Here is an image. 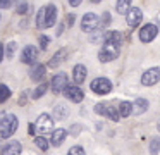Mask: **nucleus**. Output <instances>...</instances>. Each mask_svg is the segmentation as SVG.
Listing matches in <instances>:
<instances>
[{
  "label": "nucleus",
  "mask_w": 160,
  "mask_h": 155,
  "mask_svg": "<svg viewBox=\"0 0 160 155\" xmlns=\"http://www.w3.org/2000/svg\"><path fill=\"white\" fill-rule=\"evenodd\" d=\"M121 41L122 36L119 31H107L103 33V45L98 52V59L102 62H112L121 54Z\"/></svg>",
  "instance_id": "obj_1"
},
{
  "label": "nucleus",
  "mask_w": 160,
  "mask_h": 155,
  "mask_svg": "<svg viewBox=\"0 0 160 155\" xmlns=\"http://www.w3.org/2000/svg\"><path fill=\"white\" fill-rule=\"evenodd\" d=\"M19 127V119L16 116H5L0 124V138H11Z\"/></svg>",
  "instance_id": "obj_2"
},
{
  "label": "nucleus",
  "mask_w": 160,
  "mask_h": 155,
  "mask_svg": "<svg viewBox=\"0 0 160 155\" xmlns=\"http://www.w3.org/2000/svg\"><path fill=\"white\" fill-rule=\"evenodd\" d=\"M98 26H100V17L95 12H86L81 19V29L84 33H93Z\"/></svg>",
  "instance_id": "obj_3"
},
{
  "label": "nucleus",
  "mask_w": 160,
  "mask_h": 155,
  "mask_svg": "<svg viewBox=\"0 0 160 155\" xmlns=\"http://www.w3.org/2000/svg\"><path fill=\"white\" fill-rule=\"evenodd\" d=\"M90 88H91V91L97 93V95H107L112 90V83H110V79H107V78H95L93 81H91Z\"/></svg>",
  "instance_id": "obj_4"
},
{
  "label": "nucleus",
  "mask_w": 160,
  "mask_h": 155,
  "mask_svg": "<svg viewBox=\"0 0 160 155\" xmlns=\"http://www.w3.org/2000/svg\"><path fill=\"white\" fill-rule=\"evenodd\" d=\"M64 95H66V98H69L71 102H74V103H79V102H83V98H84V93H83V90L79 88V85H69L67 83V86L64 88Z\"/></svg>",
  "instance_id": "obj_5"
},
{
  "label": "nucleus",
  "mask_w": 160,
  "mask_h": 155,
  "mask_svg": "<svg viewBox=\"0 0 160 155\" xmlns=\"http://www.w3.org/2000/svg\"><path fill=\"white\" fill-rule=\"evenodd\" d=\"M95 112L100 114V116L108 117L110 121H119V109H115L114 105H108V103H97L95 105Z\"/></svg>",
  "instance_id": "obj_6"
},
{
  "label": "nucleus",
  "mask_w": 160,
  "mask_h": 155,
  "mask_svg": "<svg viewBox=\"0 0 160 155\" xmlns=\"http://www.w3.org/2000/svg\"><path fill=\"white\" fill-rule=\"evenodd\" d=\"M35 126H36V131H40V133H48V131L53 129V117L47 112L40 114Z\"/></svg>",
  "instance_id": "obj_7"
},
{
  "label": "nucleus",
  "mask_w": 160,
  "mask_h": 155,
  "mask_svg": "<svg viewBox=\"0 0 160 155\" xmlns=\"http://www.w3.org/2000/svg\"><path fill=\"white\" fill-rule=\"evenodd\" d=\"M160 81V67H150L143 72L141 85L143 86H153Z\"/></svg>",
  "instance_id": "obj_8"
},
{
  "label": "nucleus",
  "mask_w": 160,
  "mask_h": 155,
  "mask_svg": "<svg viewBox=\"0 0 160 155\" xmlns=\"http://www.w3.org/2000/svg\"><path fill=\"white\" fill-rule=\"evenodd\" d=\"M157 34H158V28L155 24H145L139 29V40L143 43H150V41H153L157 38Z\"/></svg>",
  "instance_id": "obj_9"
},
{
  "label": "nucleus",
  "mask_w": 160,
  "mask_h": 155,
  "mask_svg": "<svg viewBox=\"0 0 160 155\" xmlns=\"http://www.w3.org/2000/svg\"><path fill=\"white\" fill-rule=\"evenodd\" d=\"M66 86H67V74H64V72H59V74H55V76L52 78L50 88H52V91L55 93V95L62 93Z\"/></svg>",
  "instance_id": "obj_10"
},
{
  "label": "nucleus",
  "mask_w": 160,
  "mask_h": 155,
  "mask_svg": "<svg viewBox=\"0 0 160 155\" xmlns=\"http://www.w3.org/2000/svg\"><path fill=\"white\" fill-rule=\"evenodd\" d=\"M141 19H143V12L138 7H131V9L126 12V23H128L129 28H136L141 23Z\"/></svg>",
  "instance_id": "obj_11"
},
{
  "label": "nucleus",
  "mask_w": 160,
  "mask_h": 155,
  "mask_svg": "<svg viewBox=\"0 0 160 155\" xmlns=\"http://www.w3.org/2000/svg\"><path fill=\"white\" fill-rule=\"evenodd\" d=\"M38 59V48L33 45H26L24 50L21 52V62L22 64H35Z\"/></svg>",
  "instance_id": "obj_12"
},
{
  "label": "nucleus",
  "mask_w": 160,
  "mask_h": 155,
  "mask_svg": "<svg viewBox=\"0 0 160 155\" xmlns=\"http://www.w3.org/2000/svg\"><path fill=\"white\" fill-rule=\"evenodd\" d=\"M86 74H88V69L83 64H76L72 67V79L76 85H83L84 79H86Z\"/></svg>",
  "instance_id": "obj_13"
},
{
  "label": "nucleus",
  "mask_w": 160,
  "mask_h": 155,
  "mask_svg": "<svg viewBox=\"0 0 160 155\" xmlns=\"http://www.w3.org/2000/svg\"><path fill=\"white\" fill-rule=\"evenodd\" d=\"M57 23V7L53 3L45 7V28H52Z\"/></svg>",
  "instance_id": "obj_14"
},
{
  "label": "nucleus",
  "mask_w": 160,
  "mask_h": 155,
  "mask_svg": "<svg viewBox=\"0 0 160 155\" xmlns=\"http://www.w3.org/2000/svg\"><path fill=\"white\" fill-rule=\"evenodd\" d=\"M21 152H22L21 143L14 140V141H9V143L0 150V153H2V155H19Z\"/></svg>",
  "instance_id": "obj_15"
},
{
  "label": "nucleus",
  "mask_w": 160,
  "mask_h": 155,
  "mask_svg": "<svg viewBox=\"0 0 160 155\" xmlns=\"http://www.w3.org/2000/svg\"><path fill=\"white\" fill-rule=\"evenodd\" d=\"M45 72H47V67L43 64H35L31 67V72H29V78L33 79V81L40 83L43 81V78H45Z\"/></svg>",
  "instance_id": "obj_16"
},
{
  "label": "nucleus",
  "mask_w": 160,
  "mask_h": 155,
  "mask_svg": "<svg viewBox=\"0 0 160 155\" xmlns=\"http://www.w3.org/2000/svg\"><path fill=\"white\" fill-rule=\"evenodd\" d=\"M66 57H67V50L66 48H60V50H57L55 54L52 55V59H50V62H48V67H59L60 64H62L64 60H66Z\"/></svg>",
  "instance_id": "obj_17"
},
{
  "label": "nucleus",
  "mask_w": 160,
  "mask_h": 155,
  "mask_svg": "<svg viewBox=\"0 0 160 155\" xmlns=\"http://www.w3.org/2000/svg\"><path fill=\"white\" fill-rule=\"evenodd\" d=\"M67 138V129H64V127H59V129H55L52 133V145L53 147H60V145L64 143V140Z\"/></svg>",
  "instance_id": "obj_18"
},
{
  "label": "nucleus",
  "mask_w": 160,
  "mask_h": 155,
  "mask_svg": "<svg viewBox=\"0 0 160 155\" xmlns=\"http://www.w3.org/2000/svg\"><path fill=\"white\" fill-rule=\"evenodd\" d=\"M146 110H148V100L146 98H136L132 102V114L139 116V114L146 112Z\"/></svg>",
  "instance_id": "obj_19"
},
{
  "label": "nucleus",
  "mask_w": 160,
  "mask_h": 155,
  "mask_svg": "<svg viewBox=\"0 0 160 155\" xmlns=\"http://www.w3.org/2000/svg\"><path fill=\"white\" fill-rule=\"evenodd\" d=\"M67 116H69V110H67L66 105H55V109H53V114H52L53 119H55V121H64Z\"/></svg>",
  "instance_id": "obj_20"
},
{
  "label": "nucleus",
  "mask_w": 160,
  "mask_h": 155,
  "mask_svg": "<svg viewBox=\"0 0 160 155\" xmlns=\"http://www.w3.org/2000/svg\"><path fill=\"white\" fill-rule=\"evenodd\" d=\"M119 114H121V117H129L132 114V103L131 102H121L119 103Z\"/></svg>",
  "instance_id": "obj_21"
},
{
  "label": "nucleus",
  "mask_w": 160,
  "mask_h": 155,
  "mask_svg": "<svg viewBox=\"0 0 160 155\" xmlns=\"http://www.w3.org/2000/svg\"><path fill=\"white\" fill-rule=\"evenodd\" d=\"M131 2L132 0H117V5H115L117 12L119 14H126L129 9H131Z\"/></svg>",
  "instance_id": "obj_22"
},
{
  "label": "nucleus",
  "mask_w": 160,
  "mask_h": 155,
  "mask_svg": "<svg viewBox=\"0 0 160 155\" xmlns=\"http://www.w3.org/2000/svg\"><path fill=\"white\" fill-rule=\"evenodd\" d=\"M11 88H9L7 85H4V83H0V103H4L5 100L11 98Z\"/></svg>",
  "instance_id": "obj_23"
},
{
  "label": "nucleus",
  "mask_w": 160,
  "mask_h": 155,
  "mask_svg": "<svg viewBox=\"0 0 160 155\" xmlns=\"http://www.w3.org/2000/svg\"><path fill=\"white\" fill-rule=\"evenodd\" d=\"M47 88H48V85H47V83H42L40 86H36L35 91H33V98H35V100L42 98V96L47 93Z\"/></svg>",
  "instance_id": "obj_24"
},
{
  "label": "nucleus",
  "mask_w": 160,
  "mask_h": 155,
  "mask_svg": "<svg viewBox=\"0 0 160 155\" xmlns=\"http://www.w3.org/2000/svg\"><path fill=\"white\" fill-rule=\"evenodd\" d=\"M36 26L40 29H45V7L36 12Z\"/></svg>",
  "instance_id": "obj_25"
},
{
  "label": "nucleus",
  "mask_w": 160,
  "mask_h": 155,
  "mask_svg": "<svg viewBox=\"0 0 160 155\" xmlns=\"http://www.w3.org/2000/svg\"><path fill=\"white\" fill-rule=\"evenodd\" d=\"M16 50H18V43H16V41H9L7 47H5V57L12 59L14 54H16Z\"/></svg>",
  "instance_id": "obj_26"
},
{
  "label": "nucleus",
  "mask_w": 160,
  "mask_h": 155,
  "mask_svg": "<svg viewBox=\"0 0 160 155\" xmlns=\"http://www.w3.org/2000/svg\"><path fill=\"white\" fill-rule=\"evenodd\" d=\"M35 145H36V147H38L42 152H47V150H48V141H47L43 136H36V138H35Z\"/></svg>",
  "instance_id": "obj_27"
},
{
  "label": "nucleus",
  "mask_w": 160,
  "mask_h": 155,
  "mask_svg": "<svg viewBox=\"0 0 160 155\" xmlns=\"http://www.w3.org/2000/svg\"><path fill=\"white\" fill-rule=\"evenodd\" d=\"M158 150H160V138L155 136V138H152V141H150V152H152V153H157Z\"/></svg>",
  "instance_id": "obj_28"
},
{
  "label": "nucleus",
  "mask_w": 160,
  "mask_h": 155,
  "mask_svg": "<svg viewBox=\"0 0 160 155\" xmlns=\"http://www.w3.org/2000/svg\"><path fill=\"white\" fill-rule=\"evenodd\" d=\"M16 12H18L19 16H26V14L29 12V3L28 2H21L18 5V9H16Z\"/></svg>",
  "instance_id": "obj_29"
},
{
  "label": "nucleus",
  "mask_w": 160,
  "mask_h": 155,
  "mask_svg": "<svg viewBox=\"0 0 160 155\" xmlns=\"http://www.w3.org/2000/svg\"><path fill=\"white\" fill-rule=\"evenodd\" d=\"M48 43H50L48 36L42 34V36H40V47H42V50H47V48H48Z\"/></svg>",
  "instance_id": "obj_30"
},
{
  "label": "nucleus",
  "mask_w": 160,
  "mask_h": 155,
  "mask_svg": "<svg viewBox=\"0 0 160 155\" xmlns=\"http://www.w3.org/2000/svg\"><path fill=\"white\" fill-rule=\"evenodd\" d=\"M69 153L71 155H83L84 148L83 147H72V148H69Z\"/></svg>",
  "instance_id": "obj_31"
},
{
  "label": "nucleus",
  "mask_w": 160,
  "mask_h": 155,
  "mask_svg": "<svg viewBox=\"0 0 160 155\" xmlns=\"http://www.w3.org/2000/svg\"><path fill=\"white\" fill-rule=\"evenodd\" d=\"M79 129H81L79 124H74V126L71 127V134H74V136H76V134H79Z\"/></svg>",
  "instance_id": "obj_32"
},
{
  "label": "nucleus",
  "mask_w": 160,
  "mask_h": 155,
  "mask_svg": "<svg viewBox=\"0 0 160 155\" xmlns=\"http://www.w3.org/2000/svg\"><path fill=\"white\" fill-rule=\"evenodd\" d=\"M11 7V0H0V9H9Z\"/></svg>",
  "instance_id": "obj_33"
},
{
  "label": "nucleus",
  "mask_w": 160,
  "mask_h": 155,
  "mask_svg": "<svg viewBox=\"0 0 160 155\" xmlns=\"http://www.w3.org/2000/svg\"><path fill=\"white\" fill-rule=\"evenodd\" d=\"M102 23H103V26H107V24L110 23V14H108V12L103 14V21H102Z\"/></svg>",
  "instance_id": "obj_34"
},
{
  "label": "nucleus",
  "mask_w": 160,
  "mask_h": 155,
  "mask_svg": "<svg viewBox=\"0 0 160 155\" xmlns=\"http://www.w3.org/2000/svg\"><path fill=\"white\" fill-rule=\"evenodd\" d=\"M72 24H74V16H72V14H69V16H67V26H72Z\"/></svg>",
  "instance_id": "obj_35"
},
{
  "label": "nucleus",
  "mask_w": 160,
  "mask_h": 155,
  "mask_svg": "<svg viewBox=\"0 0 160 155\" xmlns=\"http://www.w3.org/2000/svg\"><path fill=\"white\" fill-rule=\"evenodd\" d=\"M28 133L29 134H35L36 133V126H35V124H29V126H28Z\"/></svg>",
  "instance_id": "obj_36"
},
{
  "label": "nucleus",
  "mask_w": 160,
  "mask_h": 155,
  "mask_svg": "<svg viewBox=\"0 0 160 155\" xmlns=\"http://www.w3.org/2000/svg\"><path fill=\"white\" fill-rule=\"evenodd\" d=\"M19 105H26V93L21 95V98H19Z\"/></svg>",
  "instance_id": "obj_37"
},
{
  "label": "nucleus",
  "mask_w": 160,
  "mask_h": 155,
  "mask_svg": "<svg viewBox=\"0 0 160 155\" xmlns=\"http://www.w3.org/2000/svg\"><path fill=\"white\" fill-rule=\"evenodd\" d=\"M69 3H71L72 7H78V5L81 3V0H69Z\"/></svg>",
  "instance_id": "obj_38"
},
{
  "label": "nucleus",
  "mask_w": 160,
  "mask_h": 155,
  "mask_svg": "<svg viewBox=\"0 0 160 155\" xmlns=\"http://www.w3.org/2000/svg\"><path fill=\"white\" fill-rule=\"evenodd\" d=\"M2 59H4V45L0 43V62H2Z\"/></svg>",
  "instance_id": "obj_39"
},
{
  "label": "nucleus",
  "mask_w": 160,
  "mask_h": 155,
  "mask_svg": "<svg viewBox=\"0 0 160 155\" xmlns=\"http://www.w3.org/2000/svg\"><path fill=\"white\" fill-rule=\"evenodd\" d=\"M5 116H7V114H5V112H0V124H2V121L5 119Z\"/></svg>",
  "instance_id": "obj_40"
},
{
  "label": "nucleus",
  "mask_w": 160,
  "mask_h": 155,
  "mask_svg": "<svg viewBox=\"0 0 160 155\" xmlns=\"http://www.w3.org/2000/svg\"><path fill=\"white\" fill-rule=\"evenodd\" d=\"M91 2H93V3H98V2H102V0H91Z\"/></svg>",
  "instance_id": "obj_41"
},
{
  "label": "nucleus",
  "mask_w": 160,
  "mask_h": 155,
  "mask_svg": "<svg viewBox=\"0 0 160 155\" xmlns=\"http://www.w3.org/2000/svg\"><path fill=\"white\" fill-rule=\"evenodd\" d=\"M0 143H2V141H0ZM0 150H2V147H0Z\"/></svg>",
  "instance_id": "obj_42"
},
{
  "label": "nucleus",
  "mask_w": 160,
  "mask_h": 155,
  "mask_svg": "<svg viewBox=\"0 0 160 155\" xmlns=\"http://www.w3.org/2000/svg\"><path fill=\"white\" fill-rule=\"evenodd\" d=\"M0 19H2V17H0Z\"/></svg>",
  "instance_id": "obj_43"
}]
</instances>
